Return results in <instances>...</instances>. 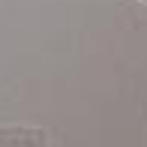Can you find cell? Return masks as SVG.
<instances>
[{
  "instance_id": "6da1fadb",
  "label": "cell",
  "mask_w": 147,
  "mask_h": 147,
  "mask_svg": "<svg viewBox=\"0 0 147 147\" xmlns=\"http://www.w3.org/2000/svg\"><path fill=\"white\" fill-rule=\"evenodd\" d=\"M48 132L39 126H0V147H45Z\"/></svg>"
},
{
  "instance_id": "7a4b0ae2",
  "label": "cell",
  "mask_w": 147,
  "mask_h": 147,
  "mask_svg": "<svg viewBox=\"0 0 147 147\" xmlns=\"http://www.w3.org/2000/svg\"><path fill=\"white\" fill-rule=\"evenodd\" d=\"M141 3H147V0H141Z\"/></svg>"
}]
</instances>
